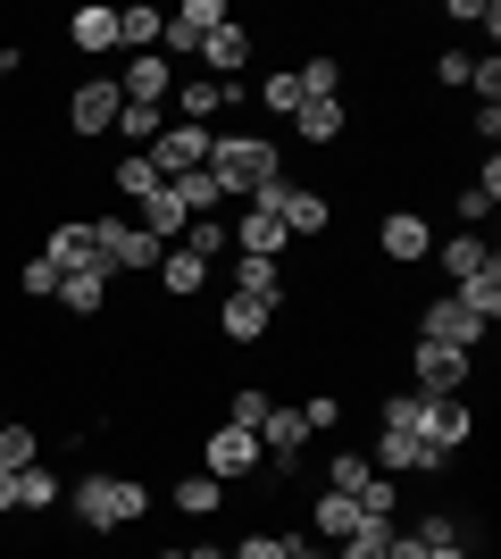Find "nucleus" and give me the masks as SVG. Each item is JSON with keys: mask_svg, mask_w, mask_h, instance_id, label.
Segmentation results:
<instances>
[{"mask_svg": "<svg viewBox=\"0 0 501 559\" xmlns=\"http://www.w3.org/2000/svg\"><path fill=\"white\" fill-rule=\"evenodd\" d=\"M151 501H159V492H151L143 476H126V467H84L68 485V518L84 535H134L151 518Z\"/></svg>", "mask_w": 501, "mask_h": 559, "instance_id": "nucleus-1", "label": "nucleus"}, {"mask_svg": "<svg viewBox=\"0 0 501 559\" xmlns=\"http://www.w3.org/2000/svg\"><path fill=\"white\" fill-rule=\"evenodd\" d=\"M276 176H285V142H276V134H260V126H217V142H210V185L226 192V210L251 201V192H267Z\"/></svg>", "mask_w": 501, "mask_h": 559, "instance_id": "nucleus-2", "label": "nucleus"}, {"mask_svg": "<svg viewBox=\"0 0 501 559\" xmlns=\"http://www.w3.org/2000/svg\"><path fill=\"white\" fill-rule=\"evenodd\" d=\"M159 251H167V242H151L134 217H100V210H93V267H100L109 284L151 276V267H159Z\"/></svg>", "mask_w": 501, "mask_h": 559, "instance_id": "nucleus-3", "label": "nucleus"}, {"mask_svg": "<svg viewBox=\"0 0 501 559\" xmlns=\"http://www.w3.org/2000/svg\"><path fill=\"white\" fill-rule=\"evenodd\" d=\"M201 467H210V476H217L226 492H235V485H276V476H267L260 435H251V426H226V418H217L210 435H201Z\"/></svg>", "mask_w": 501, "mask_h": 559, "instance_id": "nucleus-4", "label": "nucleus"}, {"mask_svg": "<svg viewBox=\"0 0 501 559\" xmlns=\"http://www.w3.org/2000/svg\"><path fill=\"white\" fill-rule=\"evenodd\" d=\"M468 384H477V359H468V350L409 334V393L418 401H452V393H468Z\"/></svg>", "mask_w": 501, "mask_h": 559, "instance_id": "nucleus-5", "label": "nucleus"}, {"mask_svg": "<svg viewBox=\"0 0 501 559\" xmlns=\"http://www.w3.org/2000/svg\"><path fill=\"white\" fill-rule=\"evenodd\" d=\"M368 467L402 485V476H443V467H452V460H434L418 426H377V443H368Z\"/></svg>", "mask_w": 501, "mask_h": 559, "instance_id": "nucleus-6", "label": "nucleus"}, {"mask_svg": "<svg viewBox=\"0 0 501 559\" xmlns=\"http://www.w3.org/2000/svg\"><path fill=\"white\" fill-rule=\"evenodd\" d=\"M226 17H235L226 0H184V9H167V25H159V59H167V68H176V59H201V43H210Z\"/></svg>", "mask_w": 501, "mask_h": 559, "instance_id": "nucleus-7", "label": "nucleus"}, {"mask_svg": "<svg viewBox=\"0 0 501 559\" xmlns=\"http://www.w3.org/2000/svg\"><path fill=\"white\" fill-rule=\"evenodd\" d=\"M477 409H468V393H452V401H418V435H427V451L434 460H460V451L477 443Z\"/></svg>", "mask_w": 501, "mask_h": 559, "instance_id": "nucleus-8", "label": "nucleus"}, {"mask_svg": "<svg viewBox=\"0 0 501 559\" xmlns=\"http://www.w3.org/2000/svg\"><path fill=\"white\" fill-rule=\"evenodd\" d=\"M210 142H217V126H184V117H167L159 142H151L143 159L159 167V185H176V176H192V167H210Z\"/></svg>", "mask_w": 501, "mask_h": 559, "instance_id": "nucleus-9", "label": "nucleus"}, {"mask_svg": "<svg viewBox=\"0 0 501 559\" xmlns=\"http://www.w3.org/2000/svg\"><path fill=\"white\" fill-rule=\"evenodd\" d=\"M126 93H118V75H84V84H68V134L75 142H100L109 126H118Z\"/></svg>", "mask_w": 501, "mask_h": 559, "instance_id": "nucleus-10", "label": "nucleus"}, {"mask_svg": "<svg viewBox=\"0 0 501 559\" xmlns=\"http://www.w3.org/2000/svg\"><path fill=\"white\" fill-rule=\"evenodd\" d=\"M226 242H235L242 259H285V251H293L285 217L260 210V201H235V210H226Z\"/></svg>", "mask_w": 501, "mask_h": 559, "instance_id": "nucleus-11", "label": "nucleus"}, {"mask_svg": "<svg viewBox=\"0 0 501 559\" xmlns=\"http://www.w3.org/2000/svg\"><path fill=\"white\" fill-rule=\"evenodd\" d=\"M427 251H434L427 210H384L377 217V259L384 267H427Z\"/></svg>", "mask_w": 501, "mask_h": 559, "instance_id": "nucleus-12", "label": "nucleus"}, {"mask_svg": "<svg viewBox=\"0 0 501 559\" xmlns=\"http://www.w3.org/2000/svg\"><path fill=\"white\" fill-rule=\"evenodd\" d=\"M276 217H285L293 242H326V234H334V192H326V185H293V176H285Z\"/></svg>", "mask_w": 501, "mask_h": 559, "instance_id": "nucleus-13", "label": "nucleus"}, {"mask_svg": "<svg viewBox=\"0 0 501 559\" xmlns=\"http://www.w3.org/2000/svg\"><path fill=\"white\" fill-rule=\"evenodd\" d=\"M418 334H427V343H452V350H468V359L485 350V326L468 318V309H460V293H434V301L418 309Z\"/></svg>", "mask_w": 501, "mask_h": 559, "instance_id": "nucleus-14", "label": "nucleus"}, {"mask_svg": "<svg viewBox=\"0 0 501 559\" xmlns=\"http://www.w3.org/2000/svg\"><path fill=\"white\" fill-rule=\"evenodd\" d=\"M226 293H242V301H267V309H285L293 276H285V259H242V251H226Z\"/></svg>", "mask_w": 501, "mask_h": 559, "instance_id": "nucleus-15", "label": "nucleus"}, {"mask_svg": "<svg viewBox=\"0 0 501 559\" xmlns=\"http://www.w3.org/2000/svg\"><path fill=\"white\" fill-rule=\"evenodd\" d=\"M285 126H293V142H301V151H334V142L351 134V100H301Z\"/></svg>", "mask_w": 501, "mask_h": 559, "instance_id": "nucleus-16", "label": "nucleus"}, {"mask_svg": "<svg viewBox=\"0 0 501 559\" xmlns=\"http://www.w3.org/2000/svg\"><path fill=\"white\" fill-rule=\"evenodd\" d=\"M151 276H159V293H167V301H201V293H210V284H217V267H210V259H192L184 242H167Z\"/></svg>", "mask_w": 501, "mask_h": 559, "instance_id": "nucleus-17", "label": "nucleus"}, {"mask_svg": "<svg viewBox=\"0 0 501 559\" xmlns=\"http://www.w3.org/2000/svg\"><path fill=\"white\" fill-rule=\"evenodd\" d=\"M434 267H443V276H452V284H468V276H485V267H493V242H485V234H468V226H460V234H434Z\"/></svg>", "mask_w": 501, "mask_h": 559, "instance_id": "nucleus-18", "label": "nucleus"}, {"mask_svg": "<svg viewBox=\"0 0 501 559\" xmlns=\"http://www.w3.org/2000/svg\"><path fill=\"white\" fill-rule=\"evenodd\" d=\"M267 326H276V309H267V301H242V293H217V343L251 350V343H267Z\"/></svg>", "mask_w": 501, "mask_h": 559, "instance_id": "nucleus-19", "label": "nucleus"}, {"mask_svg": "<svg viewBox=\"0 0 501 559\" xmlns=\"http://www.w3.org/2000/svg\"><path fill=\"white\" fill-rule=\"evenodd\" d=\"M43 259L59 267V276L93 267V210H84V217H59V226H43Z\"/></svg>", "mask_w": 501, "mask_h": 559, "instance_id": "nucleus-20", "label": "nucleus"}, {"mask_svg": "<svg viewBox=\"0 0 501 559\" xmlns=\"http://www.w3.org/2000/svg\"><path fill=\"white\" fill-rule=\"evenodd\" d=\"M118 93L143 100V109H167V93H176V68H167L159 50H143V59H126L118 68Z\"/></svg>", "mask_w": 501, "mask_h": 559, "instance_id": "nucleus-21", "label": "nucleus"}, {"mask_svg": "<svg viewBox=\"0 0 501 559\" xmlns=\"http://www.w3.org/2000/svg\"><path fill=\"white\" fill-rule=\"evenodd\" d=\"M68 50H84V59H109V50H118V9L84 0V9L68 17Z\"/></svg>", "mask_w": 501, "mask_h": 559, "instance_id": "nucleus-22", "label": "nucleus"}, {"mask_svg": "<svg viewBox=\"0 0 501 559\" xmlns=\"http://www.w3.org/2000/svg\"><path fill=\"white\" fill-rule=\"evenodd\" d=\"M201 75H251V25H217L210 43H201Z\"/></svg>", "mask_w": 501, "mask_h": 559, "instance_id": "nucleus-23", "label": "nucleus"}, {"mask_svg": "<svg viewBox=\"0 0 501 559\" xmlns=\"http://www.w3.org/2000/svg\"><path fill=\"white\" fill-rule=\"evenodd\" d=\"M351 526H359V501H351V492H310V526H301L310 543H326V551H334Z\"/></svg>", "mask_w": 501, "mask_h": 559, "instance_id": "nucleus-24", "label": "nucleus"}, {"mask_svg": "<svg viewBox=\"0 0 501 559\" xmlns=\"http://www.w3.org/2000/svg\"><path fill=\"white\" fill-rule=\"evenodd\" d=\"M167 501H176V510H184V518H217V510H226V501H235V492L217 485L210 467H192V476H176V485H167Z\"/></svg>", "mask_w": 501, "mask_h": 559, "instance_id": "nucleus-25", "label": "nucleus"}, {"mask_svg": "<svg viewBox=\"0 0 501 559\" xmlns=\"http://www.w3.org/2000/svg\"><path fill=\"white\" fill-rule=\"evenodd\" d=\"M59 501H68V485H59V467H50V460L17 467V518H43V510H59Z\"/></svg>", "mask_w": 501, "mask_h": 559, "instance_id": "nucleus-26", "label": "nucleus"}, {"mask_svg": "<svg viewBox=\"0 0 501 559\" xmlns=\"http://www.w3.org/2000/svg\"><path fill=\"white\" fill-rule=\"evenodd\" d=\"M109 293H118V284L100 276V267H75V276H59V309H75V318H100V309H109Z\"/></svg>", "mask_w": 501, "mask_h": 559, "instance_id": "nucleus-27", "label": "nucleus"}, {"mask_svg": "<svg viewBox=\"0 0 501 559\" xmlns=\"http://www.w3.org/2000/svg\"><path fill=\"white\" fill-rule=\"evenodd\" d=\"M159 25H167L159 0H134V9H118V50H134V59H143V50H159Z\"/></svg>", "mask_w": 501, "mask_h": 559, "instance_id": "nucleus-28", "label": "nucleus"}, {"mask_svg": "<svg viewBox=\"0 0 501 559\" xmlns=\"http://www.w3.org/2000/svg\"><path fill=\"white\" fill-rule=\"evenodd\" d=\"M109 192H118V201H134V210H143L151 192H159V167H151L143 151H126V159H109Z\"/></svg>", "mask_w": 501, "mask_h": 559, "instance_id": "nucleus-29", "label": "nucleus"}, {"mask_svg": "<svg viewBox=\"0 0 501 559\" xmlns=\"http://www.w3.org/2000/svg\"><path fill=\"white\" fill-rule=\"evenodd\" d=\"M393 526H402V518H359L351 535L334 543V559H384L393 551Z\"/></svg>", "mask_w": 501, "mask_h": 559, "instance_id": "nucleus-30", "label": "nucleus"}, {"mask_svg": "<svg viewBox=\"0 0 501 559\" xmlns=\"http://www.w3.org/2000/svg\"><path fill=\"white\" fill-rule=\"evenodd\" d=\"M134 226H143L151 242H176V234H184L192 217H184V201H176V192L159 185V192H151V201H143V217H134Z\"/></svg>", "mask_w": 501, "mask_h": 559, "instance_id": "nucleus-31", "label": "nucleus"}, {"mask_svg": "<svg viewBox=\"0 0 501 559\" xmlns=\"http://www.w3.org/2000/svg\"><path fill=\"white\" fill-rule=\"evenodd\" d=\"M167 192L184 201V217H226V192L210 185V167H192V176H176V185H167Z\"/></svg>", "mask_w": 501, "mask_h": 559, "instance_id": "nucleus-32", "label": "nucleus"}, {"mask_svg": "<svg viewBox=\"0 0 501 559\" xmlns=\"http://www.w3.org/2000/svg\"><path fill=\"white\" fill-rule=\"evenodd\" d=\"M368 485H377V467H368V451H351V443H343V451L326 460V492H351V501H359Z\"/></svg>", "mask_w": 501, "mask_h": 559, "instance_id": "nucleus-33", "label": "nucleus"}, {"mask_svg": "<svg viewBox=\"0 0 501 559\" xmlns=\"http://www.w3.org/2000/svg\"><path fill=\"white\" fill-rule=\"evenodd\" d=\"M159 126H167V109H143V100H126V109H118V126H109V134H118L126 151H151V142H159Z\"/></svg>", "mask_w": 501, "mask_h": 559, "instance_id": "nucleus-34", "label": "nucleus"}, {"mask_svg": "<svg viewBox=\"0 0 501 559\" xmlns=\"http://www.w3.org/2000/svg\"><path fill=\"white\" fill-rule=\"evenodd\" d=\"M293 75H301V100H351V93H343V59H326V50L301 59Z\"/></svg>", "mask_w": 501, "mask_h": 559, "instance_id": "nucleus-35", "label": "nucleus"}, {"mask_svg": "<svg viewBox=\"0 0 501 559\" xmlns=\"http://www.w3.org/2000/svg\"><path fill=\"white\" fill-rule=\"evenodd\" d=\"M251 100H260L267 117H293V109H301V75H293V68H267L260 84H251Z\"/></svg>", "mask_w": 501, "mask_h": 559, "instance_id": "nucleus-36", "label": "nucleus"}, {"mask_svg": "<svg viewBox=\"0 0 501 559\" xmlns=\"http://www.w3.org/2000/svg\"><path fill=\"white\" fill-rule=\"evenodd\" d=\"M293 551H301V526H251L235 543V559H293Z\"/></svg>", "mask_w": 501, "mask_h": 559, "instance_id": "nucleus-37", "label": "nucleus"}, {"mask_svg": "<svg viewBox=\"0 0 501 559\" xmlns=\"http://www.w3.org/2000/svg\"><path fill=\"white\" fill-rule=\"evenodd\" d=\"M176 242H184L192 259H210V267H226V251H235V242H226V217H192Z\"/></svg>", "mask_w": 501, "mask_h": 559, "instance_id": "nucleus-38", "label": "nucleus"}, {"mask_svg": "<svg viewBox=\"0 0 501 559\" xmlns=\"http://www.w3.org/2000/svg\"><path fill=\"white\" fill-rule=\"evenodd\" d=\"M34 460H43V435H34L25 418H9V426H0V467L17 476V467H34Z\"/></svg>", "mask_w": 501, "mask_h": 559, "instance_id": "nucleus-39", "label": "nucleus"}, {"mask_svg": "<svg viewBox=\"0 0 501 559\" xmlns=\"http://www.w3.org/2000/svg\"><path fill=\"white\" fill-rule=\"evenodd\" d=\"M17 301H59V267H50L43 251L17 259Z\"/></svg>", "mask_w": 501, "mask_h": 559, "instance_id": "nucleus-40", "label": "nucleus"}, {"mask_svg": "<svg viewBox=\"0 0 501 559\" xmlns=\"http://www.w3.org/2000/svg\"><path fill=\"white\" fill-rule=\"evenodd\" d=\"M260 418H267V393H260V384L226 393V426H251V435H260Z\"/></svg>", "mask_w": 501, "mask_h": 559, "instance_id": "nucleus-41", "label": "nucleus"}, {"mask_svg": "<svg viewBox=\"0 0 501 559\" xmlns=\"http://www.w3.org/2000/svg\"><path fill=\"white\" fill-rule=\"evenodd\" d=\"M301 426H310V435H326V426H343V393H326V384H318V393L301 401Z\"/></svg>", "mask_w": 501, "mask_h": 559, "instance_id": "nucleus-42", "label": "nucleus"}, {"mask_svg": "<svg viewBox=\"0 0 501 559\" xmlns=\"http://www.w3.org/2000/svg\"><path fill=\"white\" fill-rule=\"evenodd\" d=\"M468 93H477V100H501V50L468 59Z\"/></svg>", "mask_w": 501, "mask_h": 559, "instance_id": "nucleus-43", "label": "nucleus"}, {"mask_svg": "<svg viewBox=\"0 0 501 559\" xmlns=\"http://www.w3.org/2000/svg\"><path fill=\"white\" fill-rule=\"evenodd\" d=\"M452 210L468 217V234H485V217H493V201H485L477 185H460V192H452Z\"/></svg>", "mask_w": 501, "mask_h": 559, "instance_id": "nucleus-44", "label": "nucleus"}, {"mask_svg": "<svg viewBox=\"0 0 501 559\" xmlns=\"http://www.w3.org/2000/svg\"><path fill=\"white\" fill-rule=\"evenodd\" d=\"M468 134H477L485 151H493V142H501V100H477V117H468Z\"/></svg>", "mask_w": 501, "mask_h": 559, "instance_id": "nucleus-45", "label": "nucleus"}, {"mask_svg": "<svg viewBox=\"0 0 501 559\" xmlns=\"http://www.w3.org/2000/svg\"><path fill=\"white\" fill-rule=\"evenodd\" d=\"M434 84H468V50H434Z\"/></svg>", "mask_w": 501, "mask_h": 559, "instance_id": "nucleus-46", "label": "nucleus"}, {"mask_svg": "<svg viewBox=\"0 0 501 559\" xmlns=\"http://www.w3.org/2000/svg\"><path fill=\"white\" fill-rule=\"evenodd\" d=\"M0 518H17V476L0 467Z\"/></svg>", "mask_w": 501, "mask_h": 559, "instance_id": "nucleus-47", "label": "nucleus"}, {"mask_svg": "<svg viewBox=\"0 0 501 559\" xmlns=\"http://www.w3.org/2000/svg\"><path fill=\"white\" fill-rule=\"evenodd\" d=\"M427 559H477V551H468V543H434Z\"/></svg>", "mask_w": 501, "mask_h": 559, "instance_id": "nucleus-48", "label": "nucleus"}, {"mask_svg": "<svg viewBox=\"0 0 501 559\" xmlns=\"http://www.w3.org/2000/svg\"><path fill=\"white\" fill-rule=\"evenodd\" d=\"M192 559H235V551H217V543H192Z\"/></svg>", "mask_w": 501, "mask_h": 559, "instance_id": "nucleus-49", "label": "nucleus"}, {"mask_svg": "<svg viewBox=\"0 0 501 559\" xmlns=\"http://www.w3.org/2000/svg\"><path fill=\"white\" fill-rule=\"evenodd\" d=\"M151 559H192V551H176V543H167V551H151Z\"/></svg>", "mask_w": 501, "mask_h": 559, "instance_id": "nucleus-50", "label": "nucleus"}, {"mask_svg": "<svg viewBox=\"0 0 501 559\" xmlns=\"http://www.w3.org/2000/svg\"><path fill=\"white\" fill-rule=\"evenodd\" d=\"M0 426H9V401H0Z\"/></svg>", "mask_w": 501, "mask_h": 559, "instance_id": "nucleus-51", "label": "nucleus"}]
</instances>
